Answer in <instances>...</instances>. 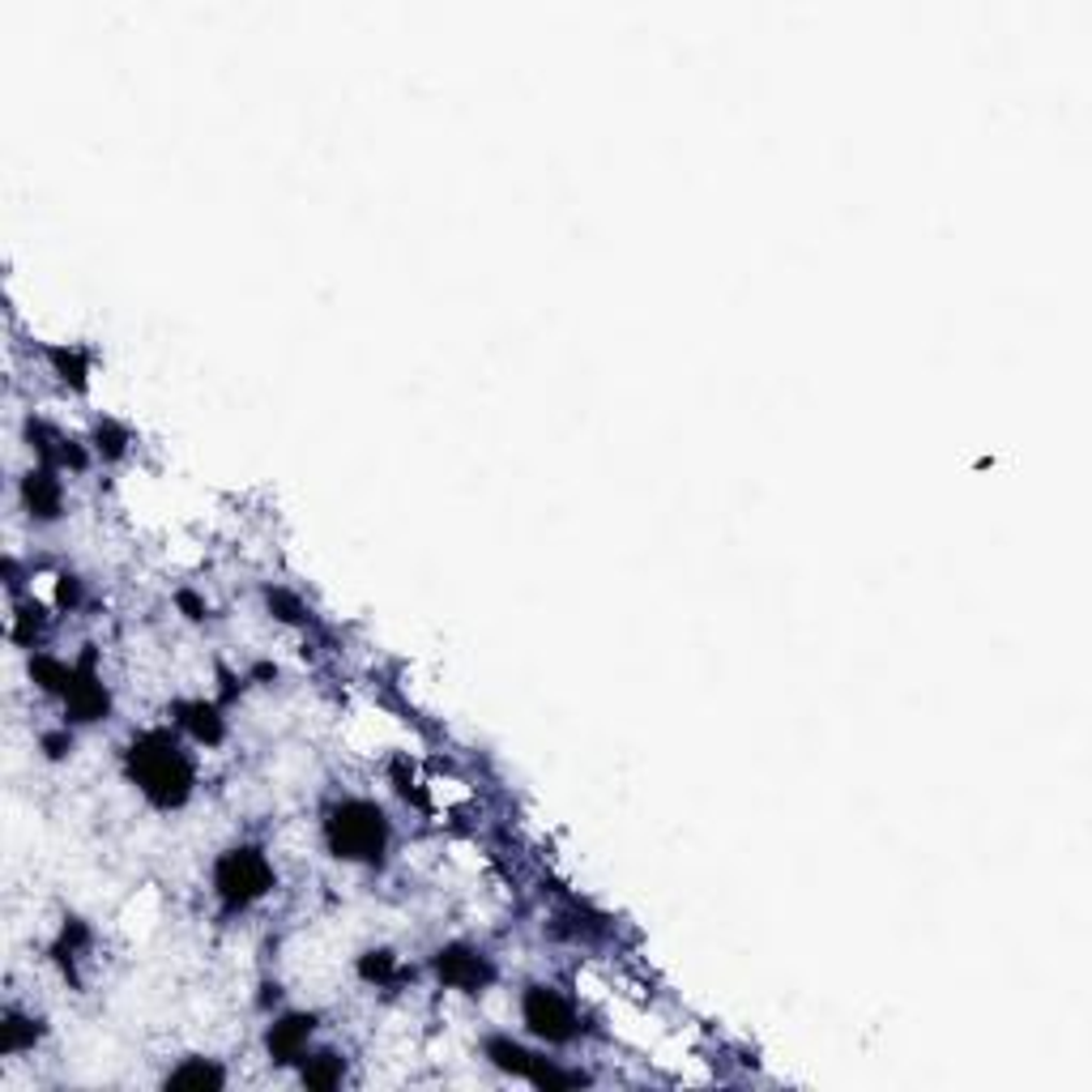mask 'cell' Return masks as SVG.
Listing matches in <instances>:
<instances>
[{
    "label": "cell",
    "instance_id": "obj_11",
    "mask_svg": "<svg viewBox=\"0 0 1092 1092\" xmlns=\"http://www.w3.org/2000/svg\"><path fill=\"white\" fill-rule=\"evenodd\" d=\"M167 1089H223V1072L205 1059H193V1063H184L180 1072L167 1076Z\"/></svg>",
    "mask_w": 1092,
    "mask_h": 1092
},
{
    "label": "cell",
    "instance_id": "obj_12",
    "mask_svg": "<svg viewBox=\"0 0 1092 1092\" xmlns=\"http://www.w3.org/2000/svg\"><path fill=\"white\" fill-rule=\"evenodd\" d=\"M303 1084L316 1092H329L342 1084V1059L338 1054H312L303 1063Z\"/></svg>",
    "mask_w": 1092,
    "mask_h": 1092
},
{
    "label": "cell",
    "instance_id": "obj_17",
    "mask_svg": "<svg viewBox=\"0 0 1092 1092\" xmlns=\"http://www.w3.org/2000/svg\"><path fill=\"white\" fill-rule=\"evenodd\" d=\"M359 973H364V981H393L397 956L393 952H367L364 961H359Z\"/></svg>",
    "mask_w": 1092,
    "mask_h": 1092
},
{
    "label": "cell",
    "instance_id": "obj_7",
    "mask_svg": "<svg viewBox=\"0 0 1092 1092\" xmlns=\"http://www.w3.org/2000/svg\"><path fill=\"white\" fill-rule=\"evenodd\" d=\"M69 718L73 722H99L108 713V687L99 683V675L90 670V657L82 666H73V687L65 692Z\"/></svg>",
    "mask_w": 1092,
    "mask_h": 1092
},
{
    "label": "cell",
    "instance_id": "obj_9",
    "mask_svg": "<svg viewBox=\"0 0 1092 1092\" xmlns=\"http://www.w3.org/2000/svg\"><path fill=\"white\" fill-rule=\"evenodd\" d=\"M312 1029H316L312 1016H286V1020H278V1024L269 1029V1054H273L278 1063L303 1059V1046H308Z\"/></svg>",
    "mask_w": 1092,
    "mask_h": 1092
},
{
    "label": "cell",
    "instance_id": "obj_3",
    "mask_svg": "<svg viewBox=\"0 0 1092 1092\" xmlns=\"http://www.w3.org/2000/svg\"><path fill=\"white\" fill-rule=\"evenodd\" d=\"M269 888H273V866H269L265 853L252 850V846L227 850L218 857V866H214V892L231 909H243V905L260 900Z\"/></svg>",
    "mask_w": 1092,
    "mask_h": 1092
},
{
    "label": "cell",
    "instance_id": "obj_10",
    "mask_svg": "<svg viewBox=\"0 0 1092 1092\" xmlns=\"http://www.w3.org/2000/svg\"><path fill=\"white\" fill-rule=\"evenodd\" d=\"M175 713H180V726L188 729L197 742H218V738H223V718H218V709H214V705H205V700H188V705H180Z\"/></svg>",
    "mask_w": 1092,
    "mask_h": 1092
},
{
    "label": "cell",
    "instance_id": "obj_4",
    "mask_svg": "<svg viewBox=\"0 0 1092 1092\" xmlns=\"http://www.w3.org/2000/svg\"><path fill=\"white\" fill-rule=\"evenodd\" d=\"M521 1016H525L529 1033L542 1037V1041H572L581 1033L577 1007L551 985H529L525 998H521Z\"/></svg>",
    "mask_w": 1092,
    "mask_h": 1092
},
{
    "label": "cell",
    "instance_id": "obj_5",
    "mask_svg": "<svg viewBox=\"0 0 1092 1092\" xmlns=\"http://www.w3.org/2000/svg\"><path fill=\"white\" fill-rule=\"evenodd\" d=\"M486 1059H491L499 1072H512V1076H521V1080H529V1084H538V1089H568V1084H577V1076L559 1072L555 1063H547L542 1054H529L525 1046H516V1041H508V1037H491V1041H486Z\"/></svg>",
    "mask_w": 1092,
    "mask_h": 1092
},
{
    "label": "cell",
    "instance_id": "obj_14",
    "mask_svg": "<svg viewBox=\"0 0 1092 1092\" xmlns=\"http://www.w3.org/2000/svg\"><path fill=\"white\" fill-rule=\"evenodd\" d=\"M47 359H52L56 375H60L65 384H73V388H86V359H82V351H69V346H52V351H47Z\"/></svg>",
    "mask_w": 1092,
    "mask_h": 1092
},
{
    "label": "cell",
    "instance_id": "obj_1",
    "mask_svg": "<svg viewBox=\"0 0 1092 1092\" xmlns=\"http://www.w3.org/2000/svg\"><path fill=\"white\" fill-rule=\"evenodd\" d=\"M128 777L154 807H180L193 794V760L167 729H150L128 747Z\"/></svg>",
    "mask_w": 1092,
    "mask_h": 1092
},
{
    "label": "cell",
    "instance_id": "obj_13",
    "mask_svg": "<svg viewBox=\"0 0 1092 1092\" xmlns=\"http://www.w3.org/2000/svg\"><path fill=\"white\" fill-rule=\"evenodd\" d=\"M34 1037H39V1024H34V1020H26V1016H17V1011L4 1016V1024H0V1050H4V1054H17V1050L34 1046Z\"/></svg>",
    "mask_w": 1092,
    "mask_h": 1092
},
{
    "label": "cell",
    "instance_id": "obj_2",
    "mask_svg": "<svg viewBox=\"0 0 1092 1092\" xmlns=\"http://www.w3.org/2000/svg\"><path fill=\"white\" fill-rule=\"evenodd\" d=\"M325 841L329 850L346 862H375L388 846V820L375 803L367 798H346L329 811L325 820Z\"/></svg>",
    "mask_w": 1092,
    "mask_h": 1092
},
{
    "label": "cell",
    "instance_id": "obj_16",
    "mask_svg": "<svg viewBox=\"0 0 1092 1092\" xmlns=\"http://www.w3.org/2000/svg\"><path fill=\"white\" fill-rule=\"evenodd\" d=\"M43 627V607L39 602H26L17 610V623H13V640L17 644H34V632Z\"/></svg>",
    "mask_w": 1092,
    "mask_h": 1092
},
{
    "label": "cell",
    "instance_id": "obj_19",
    "mask_svg": "<svg viewBox=\"0 0 1092 1092\" xmlns=\"http://www.w3.org/2000/svg\"><path fill=\"white\" fill-rule=\"evenodd\" d=\"M43 747H47V755H52V760H60V755L73 747V738H69V734H47V738H43Z\"/></svg>",
    "mask_w": 1092,
    "mask_h": 1092
},
{
    "label": "cell",
    "instance_id": "obj_15",
    "mask_svg": "<svg viewBox=\"0 0 1092 1092\" xmlns=\"http://www.w3.org/2000/svg\"><path fill=\"white\" fill-rule=\"evenodd\" d=\"M95 449L108 457V462H116L124 449H128V431H124L120 423H112V419H103L99 427H95Z\"/></svg>",
    "mask_w": 1092,
    "mask_h": 1092
},
{
    "label": "cell",
    "instance_id": "obj_8",
    "mask_svg": "<svg viewBox=\"0 0 1092 1092\" xmlns=\"http://www.w3.org/2000/svg\"><path fill=\"white\" fill-rule=\"evenodd\" d=\"M22 504H26V508H30V516H39V521H56V516H60L65 486H60V479H56V470H52V466H43V470L26 474V483H22Z\"/></svg>",
    "mask_w": 1092,
    "mask_h": 1092
},
{
    "label": "cell",
    "instance_id": "obj_6",
    "mask_svg": "<svg viewBox=\"0 0 1092 1092\" xmlns=\"http://www.w3.org/2000/svg\"><path fill=\"white\" fill-rule=\"evenodd\" d=\"M436 973H440V981L453 985V990H483L486 981H491L486 956L483 952H474V948H466V944L444 948V952L436 956Z\"/></svg>",
    "mask_w": 1092,
    "mask_h": 1092
},
{
    "label": "cell",
    "instance_id": "obj_18",
    "mask_svg": "<svg viewBox=\"0 0 1092 1092\" xmlns=\"http://www.w3.org/2000/svg\"><path fill=\"white\" fill-rule=\"evenodd\" d=\"M269 607L278 610V619H286V623H299V619H303V607H299L290 594H282V590L269 594Z\"/></svg>",
    "mask_w": 1092,
    "mask_h": 1092
}]
</instances>
